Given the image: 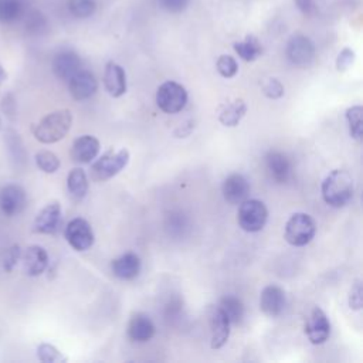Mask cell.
Returning a JSON list of instances; mask_svg holds the SVG:
<instances>
[{
  "mask_svg": "<svg viewBox=\"0 0 363 363\" xmlns=\"http://www.w3.org/2000/svg\"><path fill=\"white\" fill-rule=\"evenodd\" d=\"M72 125V113L69 109H58L50 112L33 125V136L44 145L55 143L65 138Z\"/></svg>",
  "mask_w": 363,
  "mask_h": 363,
  "instance_id": "1",
  "label": "cell"
},
{
  "mask_svg": "<svg viewBox=\"0 0 363 363\" xmlns=\"http://www.w3.org/2000/svg\"><path fill=\"white\" fill-rule=\"evenodd\" d=\"M322 197L330 207L340 208L346 206L353 197V179L349 172L343 169L332 170L322 182Z\"/></svg>",
  "mask_w": 363,
  "mask_h": 363,
  "instance_id": "2",
  "label": "cell"
},
{
  "mask_svg": "<svg viewBox=\"0 0 363 363\" xmlns=\"http://www.w3.org/2000/svg\"><path fill=\"white\" fill-rule=\"evenodd\" d=\"M129 162L128 149L106 150L99 159H96L92 166L89 176L94 182H105L113 176H116Z\"/></svg>",
  "mask_w": 363,
  "mask_h": 363,
  "instance_id": "3",
  "label": "cell"
},
{
  "mask_svg": "<svg viewBox=\"0 0 363 363\" xmlns=\"http://www.w3.org/2000/svg\"><path fill=\"white\" fill-rule=\"evenodd\" d=\"M316 233L315 220L306 213H294L286 224L284 237L294 247H303L312 241Z\"/></svg>",
  "mask_w": 363,
  "mask_h": 363,
  "instance_id": "4",
  "label": "cell"
},
{
  "mask_svg": "<svg viewBox=\"0 0 363 363\" xmlns=\"http://www.w3.org/2000/svg\"><path fill=\"white\" fill-rule=\"evenodd\" d=\"M268 220V210L265 204L255 199H245L240 203L237 213L238 225L247 233L261 231Z\"/></svg>",
  "mask_w": 363,
  "mask_h": 363,
  "instance_id": "5",
  "label": "cell"
},
{
  "mask_svg": "<svg viewBox=\"0 0 363 363\" xmlns=\"http://www.w3.org/2000/svg\"><path fill=\"white\" fill-rule=\"evenodd\" d=\"M156 104L166 113H177L187 104V91L176 81H166L156 91Z\"/></svg>",
  "mask_w": 363,
  "mask_h": 363,
  "instance_id": "6",
  "label": "cell"
},
{
  "mask_svg": "<svg viewBox=\"0 0 363 363\" xmlns=\"http://www.w3.org/2000/svg\"><path fill=\"white\" fill-rule=\"evenodd\" d=\"M285 54L292 65L306 68L315 60V44L309 37L303 34H295L289 38Z\"/></svg>",
  "mask_w": 363,
  "mask_h": 363,
  "instance_id": "7",
  "label": "cell"
},
{
  "mask_svg": "<svg viewBox=\"0 0 363 363\" xmlns=\"http://www.w3.org/2000/svg\"><path fill=\"white\" fill-rule=\"evenodd\" d=\"M67 242L75 250V251H86L92 247L95 235L89 225V223L81 217L72 218L64 231Z\"/></svg>",
  "mask_w": 363,
  "mask_h": 363,
  "instance_id": "8",
  "label": "cell"
},
{
  "mask_svg": "<svg viewBox=\"0 0 363 363\" xmlns=\"http://www.w3.org/2000/svg\"><path fill=\"white\" fill-rule=\"evenodd\" d=\"M27 206L26 190L16 183H9L0 190V210L6 217H14Z\"/></svg>",
  "mask_w": 363,
  "mask_h": 363,
  "instance_id": "9",
  "label": "cell"
},
{
  "mask_svg": "<svg viewBox=\"0 0 363 363\" xmlns=\"http://www.w3.org/2000/svg\"><path fill=\"white\" fill-rule=\"evenodd\" d=\"M305 333L312 345H322L328 340L330 335V322L319 306H315L311 311V315L305 323Z\"/></svg>",
  "mask_w": 363,
  "mask_h": 363,
  "instance_id": "10",
  "label": "cell"
},
{
  "mask_svg": "<svg viewBox=\"0 0 363 363\" xmlns=\"http://www.w3.org/2000/svg\"><path fill=\"white\" fill-rule=\"evenodd\" d=\"M98 89V81L95 75L88 69L77 71L68 79V91L75 101H85L91 98Z\"/></svg>",
  "mask_w": 363,
  "mask_h": 363,
  "instance_id": "11",
  "label": "cell"
},
{
  "mask_svg": "<svg viewBox=\"0 0 363 363\" xmlns=\"http://www.w3.org/2000/svg\"><path fill=\"white\" fill-rule=\"evenodd\" d=\"M61 224V206L58 201L48 203L35 216L33 230L37 234H54Z\"/></svg>",
  "mask_w": 363,
  "mask_h": 363,
  "instance_id": "12",
  "label": "cell"
},
{
  "mask_svg": "<svg viewBox=\"0 0 363 363\" xmlns=\"http://www.w3.org/2000/svg\"><path fill=\"white\" fill-rule=\"evenodd\" d=\"M81 67H82L81 57L71 50H62L57 52L51 62V68L55 77L64 81H68L77 71L81 69Z\"/></svg>",
  "mask_w": 363,
  "mask_h": 363,
  "instance_id": "13",
  "label": "cell"
},
{
  "mask_svg": "<svg viewBox=\"0 0 363 363\" xmlns=\"http://www.w3.org/2000/svg\"><path fill=\"white\" fill-rule=\"evenodd\" d=\"M230 320L220 306H213L210 311V332H211V347H223L230 337Z\"/></svg>",
  "mask_w": 363,
  "mask_h": 363,
  "instance_id": "14",
  "label": "cell"
},
{
  "mask_svg": "<svg viewBox=\"0 0 363 363\" xmlns=\"http://www.w3.org/2000/svg\"><path fill=\"white\" fill-rule=\"evenodd\" d=\"M265 166L269 177L275 183H286L292 174V164L286 155L282 152H268L265 156Z\"/></svg>",
  "mask_w": 363,
  "mask_h": 363,
  "instance_id": "15",
  "label": "cell"
},
{
  "mask_svg": "<svg viewBox=\"0 0 363 363\" xmlns=\"http://www.w3.org/2000/svg\"><path fill=\"white\" fill-rule=\"evenodd\" d=\"M285 308V292L278 285H267L261 291L259 309L269 318L278 316Z\"/></svg>",
  "mask_w": 363,
  "mask_h": 363,
  "instance_id": "16",
  "label": "cell"
},
{
  "mask_svg": "<svg viewBox=\"0 0 363 363\" xmlns=\"http://www.w3.org/2000/svg\"><path fill=\"white\" fill-rule=\"evenodd\" d=\"M221 190H223L224 200L227 203L240 204L250 194V183L242 174L233 173L225 177V180L223 182Z\"/></svg>",
  "mask_w": 363,
  "mask_h": 363,
  "instance_id": "17",
  "label": "cell"
},
{
  "mask_svg": "<svg viewBox=\"0 0 363 363\" xmlns=\"http://www.w3.org/2000/svg\"><path fill=\"white\" fill-rule=\"evenodd\" d=\"M156 328L149 315L143 312H136L132 315L128 323V336L132 342L145 343L155 336Z\"/></svg>",
  "mask_w": 363,
  "mask_h": 363,
  "instance_id": "18",
  "label": "cell"
},
{
  "mask_svg": "<svg viewBox=\"0 0 363 363\" xmlns=\"http://www.w3.org/2000/svg\"><path fill=\"white\" fill-rule=\"evenodd\" d=\"M23 267L27 275L38 277L48 267V254L41 245H30L21 252Z\"/></svg>",
  "mask_w": 363,
  "mask_h": 363,
  "instance_id": "19",
  "label": "cell"
},
{
  "mask_svg": "<svg viewBox=\"0 0 363 363\" xmlns=\"http://www.w3.org/2000/svg\"><path fill=\"white\" fill-rule=\"evenodd\" d=\"M104 85L111 96L113 98L122 96L126 92L125 69L113 61L106 62L105 71H104Z\"/></svg>",
  "mask_w": 363,
  "mask_h": 363,
  "instance_id": "20",
  "label": "cell"
},
{
  "mask_svg": "<svg viewBox=\"0 0 363 363\" xmlns=\"http://www.w3.org/2000/svg\"><path fill=\"white\" fill-rule=\"evenodd\" d=\"M99 140L92 135L77 138L71 146V157L77 163H89L99 153Z\"/></svg>",
  "mask_w": 363,
  "mask_h": 363,
  "instance_id": "21",
  "label": "cell"
},
{
  "mask_svg": "<svg viewBox=\"0 0 363 363\" xmlns=\"http://www.w3.org/2000/svg\"><path fill=\"white\" fill-rule=\"evenodd\" d=\"M140 265V258L135 252H126L112 261L111 269L116 278L129 281L139 275Z\"/></svg>",
  "mask_w": 363,
  "mask_h": 363,
  "instance_id": "22",
  "label": "cell"
},
{
  "mask_svg": "<svg viewBox=\"0 0 363 363\" xmlns=\"http://www.w3.org/2000/svg\"><path fill=\"white\" fill-rule=\"evenodd\" d=\"M30 10V0H0V24L11 26L23 21Z\"/></svg>",
  "mask_w": 363,
  "mask_h": 363,
  "instance_id": "23",
  "label": "cell"
},
{
  "mask_svg": "<svg viewBox=\"0 0 363 363\" xmlns=\"http://www.w3.org/2000/svg\"><path fill=\"white\" fill-rule=\"evenodd\" d=\"M67 190L75 201H81L88 193V177L81 167H74L67 176Z\"/></svg>",
  "mask_w": 363,
  "mask_h": 363,
  "instance_id": "24",
  "label": "cell"
},
{
  "mask_svg": "<svg viewBox=\"0 0 363 363\" xmlns=\"http://www.w3.org/2000/svg\"><path fill=\"white\" fill-rule=\"evenodd\" d=\"M233 47L238 57L247 62L255 61L262 54V45L258 41V38L252 34H248L242 41L234 43Z\"/></svg>",
  "mask_w": 363,
  "mask_h": 363,
  "instance_id": "25",
  "label": "cell"
},
{
  "mask_svg": "<svg viewBox=\"0 0 363 363\" xmlns=\"http://www.w3.org/2000/svg\"><path fill=\"white\" fill-rule=\"evenodd\" d=\"M247 112V105L244 99H234L228 105L223 108V111L218 115V121L228 128H234L240 123V121L244 118Z\"/></svg>",
  "mask_w": 363,
  "mask_h": 363,
  "instance_id": "26",
  "label": "cell"
},
{
  "mask_svg": "<svg viewBox=\"0 0 363 363\" xmlns=\"http://www.w3.org/2000/svg\"><path fill=\"white\" fill-rule=\"evenodd\" d=\"M218 306L224 311L230 323L238 325L242 320V318H244V303L241 302L240 298H237L234 295H225L220 299Z\"/></svg>",
  "mask_w": 363,
  "mask_h": 363,
  "instance_id": "27",
  "label": "cell"
},
{
  "mask_svg": "<svg viewBox=\"0 0 363 363\" xmlns=\"http://www.w3.org/2000/svg\"><path fill=\"white\" fill-rule=\"evenodd\" d=\"M346 121L349 125V133L353 139L362 140L363 136V108L362 105H353L346 109Z\"/></svg>",
  "mask_w": 363,
  "mask_h": 363,
  "instance_id": "28",
  "label": "cell"
},
{
  "mask_svg": "<svg viewBox=\"0 0 363 363\" xmlns=\"http://www.w3.org/2000/svg\"><path fill=\"white\" fill-rule=\"evenodd\" d=\"M67 9L75 18H88L96 11V0H67Z\"/></svg>",
  "mask_w": 363,
  "mask_h": 363,
  "instance_id": "29",
  "label": "cell"
},
{
  "mask_svg": "<svg viewBox=\"0 0 363 363\" xmlns=\"http://www.w3.org/2000/svg\"><path fill=\"white\" fill-rule=\"evenodd\" d=\"M34 162L37 164V167L44 172V173H48V174H52L55 173L60 166H61V162L58 159V156L50 150H40L35 153L34 156Z\"/></svg>",
  "mask_w": 363,
  "mask_h": 363,
  "instance_id": "30",
  "label": "cell"
},
{
  "mask_svg": "<svg viewBox=\"0 0 363 363\" xmlns=\"http://www.w3.org/2000/svg\"><path fill=\"white\" fill-rule=\"evenodd\" d=\"M37 357L43 363H62L67 357L51 343H41L37 346Z\"/></svg>",
  "mask_w": 363,
  "mask_h": 363,
  "instance_id": "31",
  "label": "cell"
},
{
  "mask_svg": "<svg viewBox=\"0 0 363 363\" xmlns=\"http://www.w3.org/2000/svg\"><path fill=\"white\" fill-rule=\"evenodd\" d=\"M6 145H7V149H9V153L10 156L14 159V160H24V146H23V142L21 139L18 138V133H16L14 130L9 129L6 132Z\"/></svg>",
  "mask_w": 363,
  "mask_h": 363,
  "instance_id": "32",
  "label": "cell"
},
{
  "mask_svg": "<svg viewBox=\"0 0 363 363\" xmlns=\"http://www.w3.org/2000/svg\"><path fill=\"white\" fill-rule=\"evenodd\" d=\"M216 67H217L218 74L224 78H233L238 72V62L235 61L234 57H231L228 54L220 55L217 58Z\"/></svg>",
  "mask_w": 363,
  "mask_h": 363,
  "instance_id": "33",
  "label": "cell"
},
{
  "mask_svg": "<svg viewBox=\"0 0 363 363\" xmlns=\"http://www.w3.org/2000/svg\"><path fill=\"white\" fill-rule=\"evenodd\" d=\"M23 21L26 23V28L30 33H40L47 26L45 17L40 11H37V10H28L27 14L24 16Z\"/></svg>",
  "mask_w": 363,
  "mask_h": 363,
  "instance_id": "34",
  "label": "cell"
},
{
  "mask_svg": "<svg viewBox=\"0 0 363 363\" xmlns=\"http://www.w3.org/2000/svg\"><path fill=\"white\" fill-rule=\"evenodd\" d=\"M21 258V248L18 244H13L11 247H9L6 251H4V255H3V269L6 272H11L17 262L20 261Z\"/></svg>",
  "mask_w": 363,
  "mask_h": 363,
  "instance_id": "35",
  "label": "cell"
},
{
  "mask_svg": "<svg viewBox=\"0 0 363 363\" xmlns=\"http://www.w3.org/2000/svg\"><path fill=\"white\" fill-rule=\"evenodd\" d=\"M349 306L353 311H359L363 306V286L362 281L356 279L349 292Z\"/></svg>",
  "mask_w": 363,
  "mask_h": 363,
  "instance_id": "36",
  "label": "cell"
},
{
  "mask_svg": "<svg viewBox=\"0 0 363 363\" xmlns=\"http://www.w3.org/2000/svg\"><path fill=\"white\" fill-rule=\"evenodd\" d=\"M262 92L269 99H278L284 95V85L277 78H268L262 85Z\"/></svg>",
  "mask_w": 363,
  "mask_h": 363,
  "instance_id": "37",
  "label": "cell"
},
{
  "mask_svg": "<svg viewBox=\"0 0 363 363\" xmlns=\"http://www.w3.org/2000/svg\"><path fill=\"white\" fill-rule=\"evenodd\" d=\"M354 58H356V54L352 48H349V47L342 48L336 57V69L340 72L346 71L354 62Z\"/></svg>",
  "mask_w": 363,
  "mask_h": 363,
  "instance_id": "38",
  "label": "cell"
},
{
  "mask_svg": "<svg viewBox=\"0 0 363 363\" xmlns=\"http://www.w3.org/2000/svg\"><path fill=\"white\" fill-rule=\"evenodd\" d=\"M156 1L160 9H163L167 13H172V14L184 11L190 4V0H156Z\"/></svg>",
  "mask_w": 363,
  "mask_h": 363,
  "instance_id": "39",
  "label": "cell"
},
{
  "mask_svg": "<svg viewBox=\"0 0 363 363\" xmlns=\"http://www.w3.org/2000/svg\"><path fill=\"white\" fill-rule=\"evenodd\" d=\"M296 9L303 14V16H312L316 13L318 7L313 0H292Z\"/></svg>",
  "mask_w": 363,
  "mask_h": 363,
  "instance_id": "40",
  "label": "cell"
},
{
  "mask_svg": "<svg viewBox=\"0 0 363 363\" xmlns=\"http://www.w3.org/2000/svg\"><path fill=\"white\" fill-rule=\"evenodd\" d=\"M1 111L7 116H11L16 113V101L11 94H6L4 98L1 99Z\"/></svg>",
  "mask_w": 363,
  "mask_h": 363,
  "instance_id": "41",
  "label": "cell"
},
{
  "mask_svg": "<svg viewBox=\"0 0 363 363\" xmlns=\"http://www.w3.org/2000/svg\"><path fill=\"white\" fill-rule=\"evenodd\" d=\"M7 81V71L4 69V67L0 64V89H1V85Z\"/></svg>",
  "mask_w": 363,
  "mask_h": 363,
  "instance_id": "42",
  "label": "cell"
},
{
  "mask_svg": "<svg viewBox=\"0 0 363 363\" xmlns=\"http://www.w3.org/2000/svg\"><path fill=\"white\" fill-rule=\"evenodd\" d=\"M1 126H3V123H1V118H0V129H1Z\"/></svg>",
  "mask_w": 363,
  "mask_h": 363,
  "instance_id": "43",
  "label": "cell"
}]
</instances>
